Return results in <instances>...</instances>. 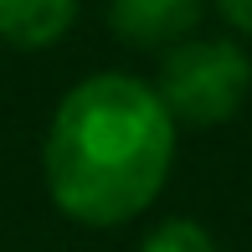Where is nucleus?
<instances>
[{
	"label": "nucleus",
	"mask_w": 252,
	"mask_h": 252,
	"mask_svg": "<svg viewBox=\"0 0 252 252\" xmlns=\"http://www.w3.org/2000/svg\"><path fill=\"white\" fill-rule=\"evenodd\" d=\"M175 119L134 72H93L57 103L41 180L77 226H124L150 211L175 170Z\"/></svg>",
	"instance_id": "1"
},
{
	"label": "nucleus",
	"mask_w": 252,
	"mask_h": 252,
	"mask_svg": "<svg viewBox=\"0 0 252 252\" xmlns=\"http://www.w3.org/2000/svg\"><path fill=\"white\" fill-rule=\"evenodd\" d=\"M150 88L159 93L175 129H211L242 113L252 93V57L226 36H186L159 57V77Z\"/></svg>",
	"instance_id": "2"
},
{
	"label": "nucleus",
	"mask_w": 252,
	"mask_h": 252,
	"mask_svg": "<svg viewBox=\"0 0 252 252\" xmlns=\"http://www.w3.org/2000/svg\"><path fill=\"white\" fill-rule=\"evenodd\" d=\"M206 0H108V26L124 47L170 52L175 41L196 36Z\"/></svg>",
	"instance_id": "3"
},
{
	"label": "nucleus",
	"mask_w": 252,
	"mask_h": 252,
	"mask_svg": "<svg viewBox=\"0 0 252 252\" xmlns=\"http://www.w3.org/2000/svg\"><path fill=\"white\" fill-rule=\"evenodd\" d=\"M77 21V0H0V41L21 52H41L67 36Z\"/></svg>",
	"instance_id": "4"
},
{
	"label": "nucleus",
	"mask_w": 252,
	"mask_h": 252,
	"mask_svg": "<svg viewBox=\"0 0 252 252\" xmlns=\"http://www.w3.org/2000/svg\"><path fill=\"white\" fill-rule=\"evenodd\" d=\"M139 252H221V247H216V237L206 232L201 221H190V216H170V221L150 226V237L139 242Z\"/></svg>",
	"instance_id": "5"
},
{
	"label": "nucleus",
	"mask_w": 252,
	"mask_h": 252,
	"mask_svg": "<svg viewBox=\"0 0 252 252\" xmlns=\"http://www.w3.org/2000/svg\"><path fill=\"white\" fill-rule=\"evenodd\" d=\"M216 10H221L226 26H237L242 36H252V0H211Z\"/></svg>",
	"instance_id": "6"
}]
</instances>
